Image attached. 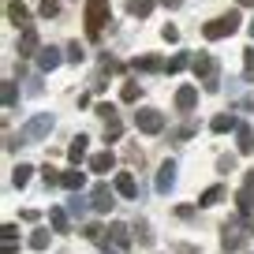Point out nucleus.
Wrapping results in <instances>:
<instances>
[{"instance_id":"nucleus-1","label":"nucleus","mask_w":254,"mask_h":254,"mask_svg":"<svg viewBox=\"0 0 254 254\" xmlns=\"http://www.w3.org/2000/svg\"><path fill=\"white\" fill-rule=\"evenodd\" d=\"M105 23H112V4L109 0H86V38H101Z\"/></svg>"},{"instance_id":"nucleus-2","label":"nucleus","mask_w":254,"mask_h":254,"mask_svg":"<svg viewBox=\"0 0 254 254\" xmlns=\"http://www.w3.org/2000/svg\"><path fill=\"white\" fill-rule=\"evenodd\" d=\"M190 71H194V79L206 82V90H221V79H217V71H221V67H217V60H213L209 53H198V56H194V60H190Z\"/></svg>"},{"instance_id":"nucleus-3","label":"nucleus","mask_w":254,"mask_h":254,"mask_svg":"<svg viewBox=\"0 0 254 254\" xmlns=\"http://www.w3.org/2000/svg\"><path fill=\"white\" fill-rule=\"evenodd\" d=\"M236 30H239V11H228V15H221V19H209V23L202 26L206 41H221V38H232Z\"/></svg>"},{"instance_id":"nucleus-4","label":"nucleus","mask_w":254,"mask_h":254,"mask_svg":"<svg viewBox=\"0 0 254 254\" xmlns=\"http://www.w3.org/2000/svg\"><path fill=\"white\" fill-rule=\"evenodd\" d=\"M49 131H53V116L49 112H38V116L30 120V124H23V131H19V142H38V138H45Z\"/></svg>"},{"instance_id":"nucleus-5","label":"nucleus","mask_w":254,"mask_h":254,"mask_svg":"<svg viewBox=\"0 0 254 254\" xmlns=\"http://www.w3.org/2000/svg\"><path fill=\"white\" fill-rule=\"evenodd\" d=\"M135 127L142 135H161V131H165V116H161L157 109H138L135 112Z\"/></svg>"},{"instance_id":"nucleus-6","label":"nucleus","mask_w":254,"mask_h":254,"mask_svg":"<svg viewBox=\"0 0 254 254\" xmlns=\"http://www.w3.org/2000/svg\"><path fill=\"white\" fill-rule=\"evenodd\" d=\"M236 206H239V217L254 213V168L243 176V187H239V194H236Z\"/></svg>"},{"instance_id":"nucleus-7","label":"nucleus","mask_w":254,"mask_h":254,"mask_svg":"<svg viewBox=\"0 0 254 254\" xmlns=\"http://www.w3.org/2000/svg\"><path fill=\"white\" fill-rule=\"evenodd\" d=\"M90 206H94L97 213H109V209L116 206V190H112L109 183H97V187L90 190Z\"/></svg>"},{"instance_id":"nucleus-8","label":"nucleus","mask_w":254,"mask_h":254,"mask_svg":"<svg viewBox=\"0 0 254 254\" xmlns=\"http://www.w3.org/2000/svg\"><path fill=\"white\" fill-rule=\"evenodd\" d=\"M243 243H247V232L239 228V221H228L221 228V247H224V251H239Z\"/></svg>"},{"instance_id":"nucleus-9","label":"nucleus","mask_w":254,"mask_h":254,"mask_svg":"<svg viewBox=\"0 0 254 254\" xmlns=\"http://www.w3.org/2000/svg\"><path fill=\"white\" fill-rule=\"evenodd\" d=\"M41 38H38V30H34V26H26V30L23 34H19V56H23V60H26V56H34V53H41Z\"/></svg>"},{"instance_id":"nucleus-10","label":"nucleus","mask_w":254,"mask_h":254,"mask_svg":"<svg viewBox=\"0 0 254 254\" xmlns=\"http://www.w3.org/2000/svg\"><path fill=\"white\" fill-rule=\"evenodd\" d=\"M8 19L19 26V30H26V26H30V8H26L23 0H11L8 4Z\"/></svg>"},{"instance_id":"nucleus-11","label":"nucleus","mask_w":254,"mask_h":254,"mask_svg":"<svg viewBox=\"0 0 254 254\" xmlns=\"http://www.w3.org/2000/svg\"><path fill=\"white\" fill-rule=\"evenodd\" d=\"M116 194H124V198H138V183L131 172H116Z\"/></svg>"},{"instance_id":"nucleus-12","label":"nucleus","mask_w":254,"mask_h":254,"mask_svg":"<svg viewBox=\"0 0 254 254\" xmlns=\"http://www.w3.org/2000/svg\"><path fill=\"white\" fill-rule=\"evenodd\" d=\"M194 105H198V90H194V86H180V90H176V109H180V112H190Z\"/></svg>"},{"instance_id":"nucleus-13","label":"nucleus","mask_w":254,"mask_h":254,"mask_svg":"<svg viewBox=\"0 0 254 254\" xmlns=\"http://www.w3.org/2000/svg\"><path fill=\"white\" fill-rule=\"evenodd\" d=\"M172 183H176V161H165V165H161V172H157V190H161V194H168V190H172Z\"/></svg>"},{"instance_id":"nucleus-14","label":"nucleus","mask_w":254,"mask_h":254,"mask_svg":"<svg viewBox=\"0 0 254 254\" xmlns=\"http://www.w3.org/2000/svg\"><path fill=\"white\" fill-rule=\"evenodd\" d=\"M86 142H90L86 135L71 138V146H67V161H71V165H82V161H86Z\"/></svg>"},{"instance_id":"nucleus-15","label":"nucleus","mask_w":254,"mask_h":254,"mask_svg":"<svg viewBox=\"0 0 254 254\" xmlns=\"http://www.w3.org/2000/svg\"><path fill=\"white\" fill-rule=\"evenodd\" d=\"M38 67H41V71H53V67H60V49H53V45L41 49V53H38Z\"/></svg>"},{"instance_id":"nucleus-16","label":"nucleus","mask_w":254,"mask_h":254,"mask_svg":"<svg viewBox=\"0 0 254 254\" xmlns=\"http://www.w3.org/2000/svg\"><path fill=\"white\" fill-rule=\"evenodd\" d=\"M217 131V135H224V131H239V120L232 116V112H221V116H213V124H209Z\"/></svg>"},{"instance_id":"nucleus-17","label":"nucleus","mask_w":254,"mask_h":254,"mask_svg":"<svg viewBox=\"0 0 254 254\" xmlns=\"http://www.w3.org/2000/svg\"><path fill=\"white\" fill-rule=\"evenodd\" d=\"M112 165H116V157H112L109 150H105V153H94V157H90V172H112Z\"/></svg>"},{"instance_id":"nucleus-18","label":"nucleus","mask_w":254,"mask_h":254,"mask_svg":"<svg viewBox=\"0 0 254 254\" xmlns=\"http://www.w3.org/2000/svg\"><path fill=\"white\" fill-rule=\"evenodd\" d=\"M60 187H67V190H82V187H86V172H79V168H71V172H64Z\"/></svg>"},{"instance_id":"nucleus-19","label":"nucleus","mask_w":254,"mask_h":254,"mask_svg":"<svg viewBox=\"0 0 254 254\" xmlns=\"http://www.w3.org/2000/svg\"><path fill=\"white\" fill-rule=\"evenodd\" d=\"M112 243L120 247V251H127V247H131V228H127V224H112Z\"/></svg>"},{"instance_id":"nucleus-20","label":"nucleus","mask_w":254,"mask_h":254,"mask_svg":"<svg viewBox=\"0 0 254 254\" xmlns=\"http://www.w3.org/2000/svg\"><path fill=\"white\" fill-rule=\"evenodd\" d=\"M127 11H131L135 19H146L153 11V0H127Z\"/></svg>"},{"instance_id":"nucleus-21","label":"nucleus","mask_w":254,"mask_h":254,"mask_svg":"<svg viewBox=\"0 0 254 254\" xmlns=\"http://www.w3.org/2000/svg\"><path fill=\"white\" fill-rule=\"evenodd\" d=\"M168 64H161V56H138L135 60V71H161Z\"/></svg>"},{"instance_id":"nucleus-22","label":"nucleus","mask_w":254,"mask_h":254,"mask_svg":"<svg viewBox=\"0 0 254 254\" xmlns=\"http://www.w3.org/2000/svg\"><path fill=\"white\" fill-rule=\"evenodd\" d=\"M239 153H254V127H239Z\"/></svg>"},{"instance_id":"nucleus-23","label":"nucleus","mask_w":254,"mask_h":254,"mask_svg":"<svg viewBox=\"0 0 254 254\" xmlns=\"http://www.w3.org/2000/svg\"><path fill=\"white\" fill-rule=\"evenodd\" d=\"M224 198V187H209V190H202V198H198V206H217V202Z\"/></svg>"},{"instance_id":"nucleus-24","label":"nucleus","mask_w":254,"mask_h":254,"mask_svg":"<svg viewBox=\"0 0 254 254\" xmlns=\"http://www.w3.org/2000/svg\"><path fill=\"white\" fill-rule=\"evenodd\" d=\"M19 243H15V224H4V254H15Z\"/></svg>"},{"instance_id":"nucleus-25","label":"nucleus","mask_w":254,"mask_h":254,"mask_svg":"<svg viewBox=\"0 0 254 254\" xmlns=\"http://www.w3.org/2000/svg\"><path fill=\"white\" fill-rule=\"evenodd\" d=\"M49 221H53V228H56V232H67V213H64L60 206L49 209Z\"/></svg>"},{"instance_id":"nucleus-26","label":"nucleus","mask_w":254,"mask_h":254,"mask_svg":"<svg viewBox=\"0 0 254 254\" xmlns=\"http://www.w3.org/2000/svg\"><path fill=\"white\" fill-rule=\"evenodd\" d=\"M30 172H34L30 165H19L15 172H11V183H15V187H26V183H30Z\"/></svg>"},{"instance_id":"nucleus-27","label":"nucleus","mask_w":254,"mask_h":254,"mask_svg":"<svg viewBox=\"0 0 254 254\" xmlns=\"http://www.w3.org/2000/svg\"><path fill=\"white\" fill-rule=\"evenodd\" d=\"M243 79L254 82V49H243Z\"/></svg>"},{"instance_id":"nucleus-28","label":"nucleus","mask_w":254,"mask_h":254,"mask_svg":"<svg viewBox=\"0 0 254 254\" xmlns=\"http://www.w3.org/2000/svg\"><path fill=\"white\" fill-rule=\"evenodd\" d=\"M120 131H124V127H120V120H116V116H109V120H105V138H109V142H116V138H120Z\"/></svg>"},{"instance_id":"nucleus-29","label":"nucleus","mask_w":254,"mask_h":254,"mask_svg":"<svg viewBox=\"0 0 254 254\" xmlns=\"http://www.w3.org/2000/svg\"><path fill=\"white\" fill-rule=\"evenodd\" d=\"M187 64H190V60H187V53H176L172 60H168V67H165V71H168V75H176V71H183Z\"/></svg>"},{"instance_id":"nucleus-30","label":"nucleus","mask_w":254,"mask_h":254,"mask_svg":"<svg viewBox=\"0 0 254 254\" xmlns=\"http://www.w3.org/2000/svg\"><path fill=\"white\" fill-rule=\"evenodd\" d=\"M41 180H45V187H56V183H60V180H64V176H60V172H56V168H53V165H45V168H41Z\"/></svg>"},{"instance_id":"nucleus-31","label":"nucleus","mask_w":254,"mask_h":254,"mask_svg":"<svg viewBox=\"0 0 254 254\" xmlns=\"http://www.w3.org/2000/svg\"><path fill=\"white\" fill-rule=\"evenodd\" d=\"M19 94H15V82H4V109H15Z\"/></svg>"},{"instance_id":"nucleus-32","label":"nucleus","mask_w":254,"mask_h":254,"mask_svg":"<svg viewBox=\"0 0 254 254\" xmlns=\"http://www.w3.org/2000/svg\"><path fill=\"white\" fill-rule=\"evenodd\" d=\"M135 232H138V243H142V247H150V243H153V232H150V224H146V221H138V228H135Z\"/></svg>"},{"instance_id":"nucleus-33","label":"nucleus","mask_w":254,"mask_h":254,"mask_svg":"<svg viewBox=\"0 0 254 254\" xmlns=\"http://www.w3.org/2000/svg\"><path fill=\"white\" fill-rule=\"evenodd\" d=\"M30 247H34V251H45V247H49V232H45V228L34 232V236H30Z\"/></svg>"},{"instance_id":"nucleus-34","label":"nucleus","mask_w":254,"mask_h":254,"mask_svg":"<svg viewBox=\"0 0 254 254\" xmlns=\"http://www.w3.org/2000/svg\"><path fill=\"white\" fill-rule=\"evenodd\" d=\"M41 15H45V19L60 15V0H41Z\"/></svg>"},{"instance_id":"nucleus-35","label":"nucleus","mask_w":254,"mask_h":254,"mask_svg":"<svg viewBox=\"0 0 254 254\" xmlns=\"http://www.w3.org/2000/svg\"><path fill=\"white\" fill-rule=\"evenodd\" d=\"M120 97H124V101H138V82H124Z\"/></svg>"},{"instance_id":"nucleus-36","label":"nucleus","mask_w":254,"mask_h":254,"mask_svg":"<svg viewBox=\"0 0 254 254\" xmlns=\"http://www.w3.org/2000/svg\"><path fill=\"white\" fill-rule=\"evenodd\" d=\"M67 60H75V64L82 60V49H79V41H75V45H67Z\"/></svg>"},{"instance_id":"nucleus-37","label":"nucleus","mask_w":254,"mask_h":254,"mask_svg":"<svg viewBox=\"0 0 254 254\" xmlns=\"http://www.w3.org/2000/svg\"><path fill=\"white\" fill-rule=\"evenodd\" d=\"M161 38H165V41H180V30H176V26H165V30H161Z\"/></svg>"},{"instance_id":"nucleus-38","label":"nucleus","mask_w":254,"mask_h":254,"mask_svg":"<svg viewBox=\"0 0 254 254\" xmlns=\"http://www.w3.org/2000/svg\"><path fill=\"white\" fill-rule=\"evenodd\" d=\"M217 168H221V172H232V168H236V157H221V161H217Z\"/></svg>"},{"instance_id":"nucleus-39","label":"nucleus","mask_w":254,"mask_h":254,"mask_svg":"<svg viewBox=\"0 0 254 254\" xmlns=\"http://www.w3.org/2000/svg\"><path fill=\"white\" fill-rule=\"evenodd\" d=\"M180 4H183V0H165V8H180Z\"/></svg>"},{"instance_id":"nucleus-40","label":"nucleus","mask_w":254,"mask_h":254,"mask_svg":"<svg viewBox=\"0 0 254 254\" xmlns=\"http://www.w3.org/2000/svg\"><path fill=\"white\" fill-rule=\"evenodd\" d=\"M236 4L239 8H254V0H236Z\"/></svg>"},{"instance_id":"nucleus-41","label":"nucleus","mask_w":254,"mask_h":254,"mask_svg":"<svg viewBox=\"0 0 254 254\" xmlns=\"http://www.w3.org/2000/svg\"><path fill=\"white\" fill-rule=\"evenodd\" d=\"M251 38H254V19H251Z\"/></svg>"}]
</instances>
